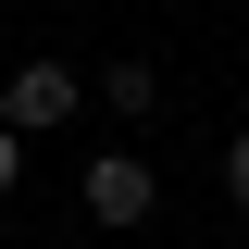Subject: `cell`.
Returning <instances> with one entry per match:
<instances>
[{
    "label": "cell",
    "mask_w": 249,
    "mask_h": 249,
    "mask_svg": "<svg viewBox=\"0 0 249 249\" xmlns=\"http://www.w3.org/2000/svg\"><path fill=\"white\" fill-rule=\"evenodd\" d=\"M224 199H237V212H249V124H237V137H224Z\"/></svg>",
    "instance_id": "obj_4"
},
{
    "label": "cell",
    "mask_w": 249,
    "mask_h": 249,
    "mask_svg": "<svg viewBox=\"0 0 249 249\" xmlns=\"http://www.w3.org/2000/svg\"><path fill=\"white\" fill-rule=\"evenodd\" d=\"M100 100H112L124 124H150V112H162V62H150V50H112V75H100Z\"/></svg>",
    "instance_id": "obj_3"
},
{
    "label": "cell",
    "mask_w": 249,
    "mask_h": 249,
    "mask_svg": "<svg viewBox=\"0 0 249 249\" xmlns=\"http://www.w3.org/2000/svg\"><path fill=\"white\" fill-rule=\"evenodd\" d=\"M75 100H88V75H75V62H13V75H0V124H13V137H37V124H75Z\"/></svg>",
    "instance_id": "obj_1"
},
{
    "label": "cell",
    "mask_w": 249,
    "mask_h": 249,
    "mask_svg": "<svg viewBox=\"0 0 249 249\" xmlns=\"http://www.w3.org/2000/svg\"><path fill=\"white\" fill-rule=\"evenodd\" d=\"M13 187H25V137L0 124V199H13Z\"/></svg>",
    "instance_id": "obj_5"
},
{
    "label": "cell",
    "mask_w": 249,
    "mask_h": 249,
    "mask_svg": "<svg viewBox=\"0 0 249 249\" xmlns=\"http://www.w3.org/2000/svg\"><path fill=\"white\" fill-rule=\"evenodd\" d=\"M75 199H88V224H150V212H162V175H150L137 150H100L88 175H75Z\"/></svg>",
    "instance_id": "obj_2"
}]
</instances>
